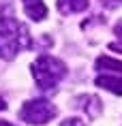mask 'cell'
<instances>
[{"label":"cell","instance_id":"cell-6","mask_svg":"<svg viewBox=\"0 0 122 126\" xmlns=\"http://www.w3.org/2000/svg\"><path fill=\"white\" fill-rule=\"evenodd\" d=\"M96 86L103 90H109L114 94H122V77H109V75H101L96 77Z\"/></svg>","mask_w":122,"mask_h":126},{"label":"cell","instance_id":"cell-10","mask_svg":"<svg viewBox=\"0 0 122 126\" xmlns=\"http://www.w3.org/2000/svg\"><path fill=\"white\" fill-rule=\"evenodd\" d=\"M116 36L122 41V21H118V24H116Z\"/></svg>","mask_w":122,"mask_h":126},{"label":"cell","instance_id":"cell-7","mask_svg":"<svg viewBox=\"0 0 122 126\" xmlns=\"http://www.w3.org/2000/svg\"><path fill=\"white\" fill-rule=\"evenodd\" d=\"M79 103H84V111L88 113L90 118H94V115H99L101 113V100L96 98V96H81Z\"/></svg>","mask_w":122,"mask_h":126},{"label":"cell","instance_id":"cell-9","mask_svg":"<svg viewBox=\"0 0 122 126\" xmlns=\"http://www.w3.org/2000/svg\"><path fill=\"white\" fill-rule=\"evenodd\" d=\"M60 126H86V122L79 120V118H69V120H64Z\"/></svg>","mask_w":122,"mask_h":126},{"label":"cell","instance_id":"cell-3","mask_svg":"<svg viewBox=\"0 0 122 126\" xmlns=\"http://www.w3.org/2000/svg\"><path fill=\"white\" fill-rule=\"evenodd\" d=\"M54 115H56V107L49 100H43V98L28 100L19 111V118L26 124H47Z\"/></svg>","mask_w":122,"mask_h":126},{"label":"cell","instance_id":"cell-11","mask_svg":"<svg viewBox=\"0 0 122 126\" xmlns=\"http://www.w3.org/2000/svg\"><path fill=\"white\" fill-rule=\"evenodd\" d=\"M0 126H13L11 122H4V120H0Z\"/></svg>","mask_w":122,"mask_h":126},{"label":"cell","instance_id":"cell-5","mask_svg":"<svg viewBox=\"0 0 122 126\" xmlns=\"http://www.w3.org/2000/svg\"><path fill=\"white\" fill-rule=\"evenodd\" d=\"M58 9L64 15H73V13H81L88 9V0H58Z\"/></svg>","mask_w":122,"mask_h":126},{"label":"cell","instance_id":"cell-1","mask_svg":"<svg viewBox=\"0 0 122 126\" xmlns=\"http://www.w3.org/2000/svg\"><path fill=\"white\" fill-rule=\"evenodd\" d=\"M30 47L26 26H21L13 15H0V58L13 60L19 49Z\"/></svg>","mask_w":122,"mask_h":126},{"label":"cell","instance_id":"cell-8","mask_svg":"<svg viewBox=\"0 0 122 126\" xmlns=\"http://www.w3.org/2000/svg\"><path fill=\"white\" fill-rule=\"evenodd\" d=\"M96 68L99 71H116V73H122V62L120 60H114V58L101 56V58L96 60Z\"/></svg>","mask_w":122,"mask_h":126},{"label":"cell","instance_id":"cell-4","mask_svg":"<svg viewBox=\"0 0 122 126\" xmlns=\"http://www.w3.org/2000/svg\"><path fill=\"white\" fill-rule=\"evenodd\" d=\"M21 2H24V11L30 19L41 21L47 17V7L43 4V0H21Z\"/></svg>","mask_w":122,"mask_h":126},{"label":"cell","instance_id":"cell-2","mask_svg":"<svg viewBox=\"0 0 122 126\" xmlns=\"http://www.w3.org/2000/svg\"><path fill=\"white\" fill-rule=\"evenodd\" d=\"M32 73H34V79H36L41 90H54L60 83V79L67 75V66L58 58L41 56L32 64Z\"/></svg>","mask_w":122,"mask_h":126}]
</instances>
